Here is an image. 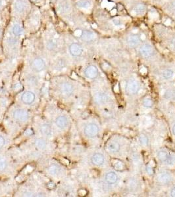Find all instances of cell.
Segmentation results:
<instances>
[{"label":"cell","instance_id":"1","mask_svg":"<svg viewBox=\"0 0 175 197\" xmlns=\"http://www.w3.org/2000/svg\"><path fill=\"white\" fill-rule=\"evenodd\" d=\"M140 89V84L137 80L131 79L128 82L126 86V91L129 95L137 93Z\"/></svg>","mask_w":175,"mask_h":197},{"label":"cell","instance_id":"2","mask_svg":"<svg viewBox=\"0 0 175 197\" xmlns=\"http://www.w3.org/2000/svg\"><path fill=\"white\" fill-rule=\"evenodd\" d=\"M99 133V127L96 124H89L84 128V134L88 138H93Z\"/></svg>","mask_w":175,"mask_h":197},{"label":"cell","instance_id":"3","mask_svg":"<svg viewBox=\"0 0 175 197\" xmlns=\"http://www.w3.org/2000/svg\"><path fill=\"white\" fill-rule=\"evenodd\" d=\"M157 156L159 158V160L163 162V163L170 164L173 162V160L174 159V157L170 155L169 152L165 149H161V151L158 152Z\"/></svg>","mask_w":175,"mask_h":197},{"label":"cell","instance_id":"4","mask_svg":"<svg viewBox=\"0 0 175 197\" xmlns=\"http://www.w3.org/2000/svg\"><path fill=\"white\" fill-rule=\"evenodd\" d=\"M46 66V63L41 58H36L33 60L31 64L32 69L35 72H41L43 70Z\"/></svg>","mask_w":175,"mask_h":197},{"label":"cell","instance_id":"5","mask_svg":"<svg viewBox=\"0 0 175 197\" xmlns=\"http://www.w3.org/2000/svg\"><path fill=\"white\" fill-rule=\"evenodd\" d=\"M13 117L20 122H25L28 118V113L27 110L23 109H18L14 111Z\"/></svg>","mask_w":175,"mask_h":197},{"label":"cell","instance_id":"6","mask_svg":"<svg viewBox=\"0 0 175 197\" xmlns=\"http://www.w3.org/2000/svg\"><path fill=\"white\" fill-rule=\"evenodd\" d=\"M140 53L141 55L144 58L150 57L153 53V49L152 46L149 44H144L140 48Z\"/></svg>","mask_w":175,"mask_h":197},{"label":"cell","instance_id":"7","mask_svg":"<svg viewBox=\"0 0 175 197\" xmlns=\"http://www.w3.org/2000/svg\"><path fill=\"white\" fill-rule=\"evenodd\" d=\"M172 177L170 174L163 172H161L159 175H157V182L159 183L160 185H166L171 181Z\"/></svg>","mask_w":175,"mask_h":197},{"label":"cell","instance_id":"8","mask_svg":"<svg viewBox=\"0 0 175 197\" xmlns=\"http://www.w3.org/2000/svg\"><path fill=\"white\" fill-rule=\"evenodd\" d=\"M84 74L88 78L93 80L98 76V70L96 66L90 65L86 68Z\"/></svg>","mask_w":175,"mask_h":197},{"label":"cell","instance_id":"9","mask_svg":"<svg viewBox=\"0 0 175 197\" xmlns=\"http://www.w3.org/2000/svg\"><path fill=\"white\" fill-rule=\"evenodd\" d=\"M70 53L74 57H79L83 52L82 48L80 45L76 43H73L69 47Z\"/></svg>","mask_w":175,"mask_h":197},{"label":"cell","instance_id":"10","mask_svg":"<svg viewBox=\"0 0 175 197\" xmlns=\"http://www.w3.org/2000/svg\"><path fill=\"white\" fill-rule=\"evenodd\" d=\"M21 100L24 104L31 105L35 100V93L31 91L24 92L21 97Z\"/></svg>","mask_w":175,"mask_h":197},{"label":"cell","instance_id":"11","mask_svg":"<svg viewBox=\"0 0 175 197\" xmlns=\"http://www.w3.org/2000/svg\"><path fill=\"white\" fill-rule=\"evenodd\" d=\"M73 90V86L68 82L63 83L61 86V92L64 97H69L72 95Z\"/></svg>","mask_w":175,"mask_h":197},{"label":"cell","instance_id":"12","mask_svg":"<svg viewBox=\"0 0 175 197\" xmlns=\"http://www.w3.org/2000/svg\"><path fill=\"white\" fill-rule=\"evenodd\" d=\"M111 163V166L113 167V168L117 171H119V172H122L126 168L125 164L123 163V162L119 159H117V158L112 159Z\"/></svg>","mask_w":175,"mask_h":197},{"label":"cell","instance_id":"13","mask_svg":"<svg viewBox=\"0 0 175 197\" xmlns=\"http://www.w3.org/2000/svg\"><path fill=\"white\" fill-rule=\"evenodd\" d=\"M95 34L89 30H84L82 32L80 38L83 41L86 42H90L95 39Z\"/></svg>","mask_w":175,"mask_h":197},{"label":"cell","instance_id":"14","mask_svg":"<svg viewBox=\"0 0 175 197\" xmlns=\"http://www.w3.org/2000/svg\"><path fill=\"white\" fill-rule=\"evenodd\" d=\"M27 7V3L23 0H16L14 5L15 11L19 13H22L26 11Z\"/></svg>","mask_w":175,"mask_h":197},{"label":"cell","instance_id":"15","mask_svg":"<svg viewBox=\"0 0 175 197\" xmlns=\"http://www.w3.org/2000/svg\"><path fill=\"white\" fill-rule=\"evenodd\" d=\"M105 158L104 155L100 153H96L92 157V162L96 166H101L104 164Z\"/></svg>","mask_w":175,"mask_h":197},{"label":"cell","instance_id":"16","mask_svg":"<svg viewBox=\"0 0 175 197\" xmlns=\"http://www.w3.org/2000/svg\"><path fill=\"white\" fill-rule=\"evenodd\" d=\"M55 124H56L58 127L61 128V129H64V128H65L67 126L68 124H69V121H68L67 117L64 116H60L56 118Z\"/></svg>","mask_w":175,"mask_h":197},{"label":"cell","instance_id":"17","mask_svg":"<svg viewBox=\"0 0 175 197\" xmlns=\"http://www.w3.org/2000/svg\"><path fill=\"white\" fill-rule=\"evenodd\" d=\"M58 7L59 11H61L62 13H66L69 12L71 9L70 4L67 0H62L59 2Z\"/></svg>","mask_w":175,"mask_h":197},{"label":"cell","instance_id":"18","mask_svg":"<svg viewBox=\"0 0 175 197\" xmlns=\"http://www.w3.org/2000/svg\"><path fill=\"white\" fill-rule=\"evenodd\" d=\"M128 44H129L132 48L137 46L140 42V38L136 35H132L128 38L127 40Z\"/></svg>","mask_w":175,"mask_h":197},{"label":"cell","instance_id":"19","mask_svg":"<svg viewBox=\"0 0 175 197\" xmlns=\"http://www.w3.org/2000/svg\"><path fill=\"white\" fill-rule=\"evenodd\" d=\"M105 180L109 184H114L118 180L117 175L115 172H110L105 175Z\"/></svg>","mask_w":175,"mask_h":197},{"label":"cell","instance_id":"20","mask_svg":"<svg viewBox=\"0 0 175 197\" xmlns=\"http://www.w3.org/2000/svg\"><path fill=\"white\" fill-rule=\"evenodd\" d=\"M121 146L117 141H111L108 145L109 151L112 153H116L120 151Z\"/></svg>","mask_w":175,"mask_h":197},{"label":"cell","instance_id":"21","mask_svg":"<svg viewBox=\"0 0 175 197\" xmlns=\"http://www.w3.org/2000/svg\"><path fill=\"white\" fill-rule=\"evenodd\" d=\"M40 131L42 134L47 136H50L52 134V127L48 124H44V125H42L40 128Z\"/></svg>","mask_w":175,"mask_h":197},{"label":"cell","instance_id":"22","mask_svg":"<svg viewBox=\"0 0 175 197\" xmlns=\"http://www.w3.org/2000/svg\"><path fill=\"white\" fill-rule=\"evenodd\" d=\"M96 101L97 102V103L102 104V103H105V102H107L108 99V95H106L105 93H99L96 96Z\"/></svg>","mask_w":175,"mask_h":197},{"label":"cell","instance_id":"23","mask_svg":"<svg viewBox=\"0 0 175 197\" xmlns=\"http://www.w3.org/2000/svg\"><path fill=\"white\" fill-rule=\"evenodd\" d=\"M76 5L79 8L88 9L91 7V3L88 0H80L76 3Z\"/></svg>","mask_w":175,"mask_h":197},{"label":"cell","instance_id":"24","mask_svg":"<svg viewBox=\"0 0 175 197\" xmlns=\"http://www.w3.org/2000/svg\"><path fill=\"white\" fill-rule=\"evenodd\" d=\"M35 146L38 149L44 150L46 147V143L43 139H38L35 141Z\"/></svg>","mask_w":175,"mask_h":197},{"label":"cell","instance_id":"25","mask_svg":"<svg viewBox=\"0 0 175 197\" xmlns=\"http://www.w3.org/2000/svg\"><path fill=\"white\" fill-rule=\"evenodd\" d=\"M12 32L15 36H20L23 32V29L19 24H15L12 28Z\"/></svg>","mask_w":175,"mask_h":197},{"label":"cell","instance_id":"26","mask_svg":"<svg viewBox=\"0 0 175 197\" xmlns=\"http://www.w3.org/2000/svg\"><path fill=\"white\" fill-rule=\"evenodd\" d=\"M60 168L57 165H52L48 168V172L52 175H57L59 174Z\"/></svg>","mask_w":175,"mask_h":197},{"label":"cell","instance_id":"27","mask_svg":"<svg viewBox=\"0 0 175 197\" xmlns=\"http://www.w3.org/2000/svg\"><path fill=\"white\" fill-rule=\"evenodd\" d=\"M146 11V7L143 4H139L137 6H136L135 10L134 11V13L136 14H142Z\"/></svg>","mask_w":175,"mask_h":197},{"label":"cell","instance_id":"28","mask_svg":"<svg viewBox=\"0 0 175 197\" xmlns=\"http://www.w3.org/2000/svg\"><path fill=\"white\" fill-rule=\"evenodd\" d=\"M173 74H174L173 71L170 69H166L163 72V78H165L166 80L171 78L173 76Z\"/></svg>","mask_w":175,"mask_h":197},{"label":"cell","instance_id":"29","mask_svg":"<svg viewBox=\"0 0 175 197\" xmlns=\"http://www.w3.org/2000/svg\"><path fill=\"white\" fill-rule=\"evenodd\" d=\"M140 142L143 146H147L148 144V137L144 134H141L140 136Z\"/></svg>","mask_w":175,"mask_h":197},{"label":"cell","instance_id":"30","mask_svg":"<svg viewBox=\"0 0 175 197\" xmlns=\"http://www.w3.org/2000/svg\"><path fill=\"white\" fill-rule=\"evenodd\" d=\"M153 105V102L150 99H144L143 101V105L144 106L146 107V108H151V107H152Z\"/></svg>","mask_w":175,"mask_h":197},{"label":"cell","instance_id":"31","mask_svg":"<svg viewBox=\"0 0 175 197\" xmlns=\"http://www.w3.org/2000/svg\"><path fill=\"white\" fill-rule=\"evenodd\" d=\"M7 162L3 158H0V172H3L7 168Z\"/></svg>","mask_w":175,"mask_h":197},{"label":"cell","instance_id":"32","mask_svg":"<svg viewBox=\"0 0 175 197\" xmlns=\"http://www.w3.org/2000/svg\"><path fill=\"white\" fill-rule=\"evenodd\" d=\"M146 172L149 175H153V173H154V170H153V167L151 166L150 164H149L147 166H146Z\"/></svg>","mask_w":175,"mask_h":197},{"label":"cell","instance_id":"33","mask_svg":"<svg viewBox=\"0 0 175 197\" xmlns=\"http://www.w3.org/2000/svg\"><path fill=\"white\" fill-rule=\"evenodd\" d=\"M8 44L10 45H15L17 43V40L15 38H8Z\"/></svg>","mask_w":175,"mask_h":197},{"label":"cell","instance_id":"34","mask_svg":"<svg viewBox=\"0 0 175 197\" xmlns=\"http://www.w3.org/2000/svg\"><path fill=\"white\" fill-rule=\"evenodd\" d=\"M46 187H48V189H49V190H52L55 187V184L53 181H49L48 184H47Z\"/></svg>","mask_w":175,"mask_h":197},{"label":"cell","instance_id":"35","mask_svg":"<svg viewBox=\"0 0 175 197\" xmlns=\"http://www.w3.org/2000/svg\"><path fill=\"white\" fill-rule=\"evenodd\" d=\"M55 48V44H54V43L53 41H49L48 42V48L49 49H53L54 48Z\"/></svg>","mask_w":175,"mask_h":197},{"label":"cell","instance_id":"36","mask_svg":"<svg viewBox=\"0 0 175 197\" xmlns=\"http://www.w3.org/2000/svg\"><path fill=\"white\" fill-rule=\"evenodd\" d=\"M78 193L80 196H85V195H86L87 194V191L85 190V189H80L78 191Z\"/></svg>","mask_w":175,"mask_h":197},{"label":"cell","instance_id":"37","mask_svg":"<svg viewBox=\"0 0 175 197\" xmlns=\"http://www.w3.org/2000/svg\"><path fill=\"white\" fill-rule=\"evenodd\" d=\"M4 144H5V139L2 136L0 135V149L3 146Z\"/></svg>","mask_w":175,"mask_h":197},{"label":"cell","instance_id":"38","mask_svg":"<svg viewBox=\"0 0 175 197\" xmlns=\"http://www.w3.org/2000/svg\"><path fill=\"white\" fill-rule=\"evenodd\" d=\"M33 134V131L31 129H28L24 132V135H31Z\"/></svg>","mask_w":175,"mask_h":197},{"label":"cell","instance_id":"39","mask_svg":"<svg viewBox=\"0 0 175 197\" xmlns=\"http://www.w3.org/2000/svg\"><path fill=\"white\" fill-rule=\"evenodd\" d=\"M113 23H114V24H115V25H116V26H117V25H119V24H120V20H119V19H117V18H115V19H113Z\"/></svg>","mask_w":175,"mask_h":197},{"label":"cell","instance_id":"40","mask_svg":"<svg viewBox=\"0 0 175 197\" xmlns=\"http://www.w3.org/2000/svg\"><path fill=\"white\" fill-rule=\"evenodd\" d=\"M170 194H171V196L173 197H175V187H174L173 189L171 191V192H170Z\"/></svg>","mask_w":175,"mask_h":197},{"label":"cell","instance_id":"41","mask_svg":"<svg viewBox=\"0 0 175 197\" xmlns=\"http://www.w3.org/2000/svg\"><path fill=\"white\" fill-rule=\"evenodd\" d=\"M141 38H142V39L144 40L146 39V35H145V34H142V35H141Z\"/></svg>","mask_w":175,"mask_h":197},{"label":"cell","instance_id":"42","mask_svg":"<svg viewBox=\"0 0 175 197\" xmlns=\"http://www.w3.org/2000/svg\"><path fill=\"white\" fill-rule=\"evenodd\" d=\"M173 134L175 135V124L174 125V126L173 127Z\"/></svg>","mask_w":175,"mask_h":197},{"label":"cell","instance_id":"43","mask_svg":"<svg viewBox=\"0 0 175 197\" xmlns=\"http://www.w3.org/2000/svg\"><path fill=\"white\" fill-rule=\"evenodd\" d=\"M138 31V30H134L132 31V32H133V33H136V32H137Z\"/></svg>","mask_w":175,"mask_h":197},{"label":"cell","instance_id":"44","mask_svg":"<svg viewBox=\"0 0 175 197\" xmlns=\"http://www.w3.org/2000/svg\"><path fill=\"white\" fill-rule=\"evenodd\" d=\"M173 6L174 9H175V2H174L173 3Z\"/></svg>","mask_w":175,"mask_h":197},{"label":"cell","instance_id":"45","mask_svg":"<svg viewBox=\"0 0 175 197\" xmlns=\"http://www.w3.org/2000/svg\"><path fill=\"white\" fill-rule=\"evenodd\" d=\"M113 13H111V14H112V15H114V14L115 13V12H116V10L114 9V10H113Z\"/></svg>","mask_w":175,"mask_h":197},{"label":"cell","instance_id":"46","mask_svg":"<svg viewBox=\"0 0 175 197\" xmlns=\"http://www.w3.org/2000/svg\"><path fill=\"white\" fill-rule=\"evenodd\" d=\"M2 30H1V29H0V37H1V36H2Z\"/></svg>","mask_w":175,"mask_h":197},{"label":"cell","instance_id":"47","mask_svg":"<svg viewBox=\"0 0 175 197\" xmlns=\"http://www.w3.org/2000/svg\"><path fill=\"white\" fill-rule=\"evenodd\" d=\"M2 5V2H1V0H0V6H1Z\"/></svg>","mask_w":175,"mask_h":197}]
</instances>
